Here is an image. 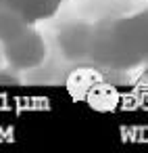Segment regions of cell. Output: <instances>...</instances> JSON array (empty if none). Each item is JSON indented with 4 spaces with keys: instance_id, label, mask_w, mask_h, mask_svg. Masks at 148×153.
Here are the masks:
<instances>
[{
    "instance_id": "obj_1",
    "label": "cell",
    "mask_w": 148,
    "mask_h": 153,
    "mask_svg": "<svg viewBox=\"0 0 148 153\" xmlns=\"http://www.w3.org/2000/svg\"><path fill=\"white\" fill-rule=\"evenodd\" d=\"M4 57L15 69H34L46 59V44L42 36L32 30V25L21 32L17 38L4 42Z\"/></svg>"
},
{
    "instance_id": "obj_2",
    "label": "cell",
    "mask_w": 148,
    "mask_h": 153,
    "mask_svg": "<svg viewBox=\"0 0 148 153\" xmlns=\"http://www.w3.org/2000/svg\"><path fill=\"white\" fill-rule=\"evenodd\" d=\"M2 4L15 11L25 23L34 25L56 15L61 0H2Z\"/></svg>"
},
{
    "instance_id": "obj_3",
    "label": "cell",
    "mask_w": 148,
    "mask_h": 153,
    "mask_svg": "<svg viewBox=\"0 0 148 153\" xmlns=\"http://www.w3.org/2000/svg\"><path fill=\"white\" fill-rule=\"evenodd\" d=\"M29 27V23H25L15 11H11L9 7H0V42H9L13 38H17L21 32H25Z\"/></svg>"
},
{
    "instance_id": "obj_4",
    "label": "cell",
    "mask_w": 148,
    "mask_h": 153,
    "mask_svg": "<svg viewBox=\"0 0 148 153\" xmlns=\"http://www.w3.org/2000/svg\"><path fill=\"white\" fill-rule=\"evenodd\" d=\"M61 2H67V0H61Z\"/></svg>"
}]
</instances>
